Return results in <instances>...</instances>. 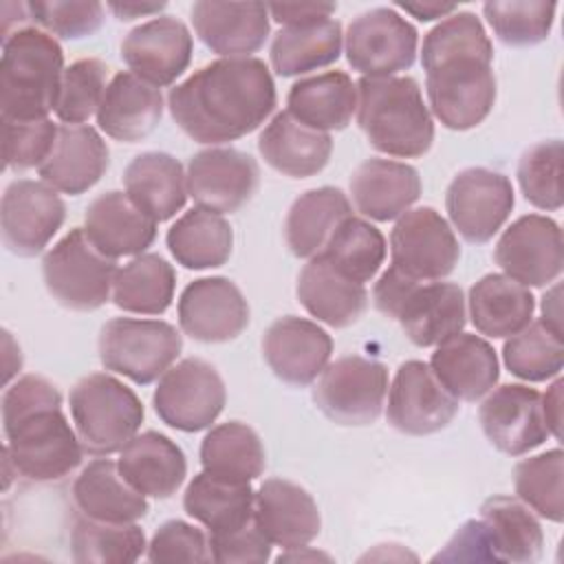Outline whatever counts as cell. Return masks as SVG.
I'll use <instances>...</instances> for the list:
<instances>
[{
	"label": "cell",
	"instance_id": "6da1fadb",
	"mask_svg": "<svg viewBox=\"0 0 564 564\" xmlns=\"http://www.w3.org/2000/svg\"><path fill=\"white\" fill-rule=\"evenodd\" d=\"M269 66L258 57H220L170 88L174 123L196 143L223 145L258 130L275 110Z\"/></svg>",
	"mask_w": 564,
	"mask_h": 564
},
{
	"label": "cell",
	"instance_id": "4dcf8cb0",
	"mask_svg": "<svg viewBox=\"0 0 564 564\" xmlns=\"http://www.w3.org/2000/svg\"><path fill=\"white\" fill-rule=\"evenodd\" d=\"M295 295L311 317L330 328L357 324L368 308L366 284L346 278L319 256L308 258L302 267Z\"/></svg>",
	"mask_w": 564,
	"mask_h": 564
},
{
	"label": "cell",
	"instance_id": "f1b7e54d",
	"mask_svg": "<svg viewBox=\"0 0 564 564\" xmlns=\"http://www.w3.org/2000/svg\"><path fill=\"white\" fill-rule=\"evenodd\" d=\"M97 126L106 137L137 143L150 137L163 117V95L130 70L110 77L97 110Z\"/></svg>",
	"mask_w": 564,
	"mask_h": 564
},
{
	"label": "cell",
	"instance_id": "7402d4cb",
	"mask_svg": "<svg viewBox=\"0 0 564 564\" xmlns=\"http://www.w3.org/2000/svg\"><path fill=\"white\" fill-rule=\"evenodd\" d=\"M260 346L269 370L293 388L311 386L333 355V337L317 322L297 315L271 322Z\"/></svg>",
	"mask_w": 564,
	"mask_h": 564
},
{
	"label": "cell",
	"instance_id": "ac0fdd59",
	"mask_svg": "<svg viewBox=\"0 0 564 564\" xmlns=\"http://www.w3.org/2000/svg\"><path fill=\"white\" fill-rule=\"evenodd\" d=\"M187 194L203 209L234 214L258 192L260 167L238 148H207L196 152L187 167Z\"/></svg>",
	"mask_w": 564,
	"mask_h": 564
},
{
	"label": "cell",
	"instance_id": "d590c367",
	"mask_svg": "<svg viewBox=\"0 0 564 564\" xmlns=\"http://www.w3.org/2000/svg\"><path fill=\"white\" fill-rule=\"evenodd\" d=\"M73 502L82 516L101 522H137L150 511L145 496L128 485L108 456L90 460L79 471L73 482Z\"/></svg>",
	"mask_w": 564,
	"mask_h": 564
},
{
	"label": "cell",
	"instance_id": "c3c4849f",
	"mask_svg": "<svg viewBox=\"0 0 564 564\" xmlns=\"http://www.w3.org/2000/svg\"><path fill=\"white\" fill-rule=\"evenodd\" d=\"M555 2L522 0V2H485L482 15L498 42L511 48H527L544 42L555 22Z\"/></svg>",
	"mask_w": 564,
	"mask_h": 564
},
{
	"label": "cell",
	"instance_id": "9c48e42d",
	"mask_svg": "<svg viewBox=\"0 0 564 564\" xmlns=\"http://www.w3.org/2000/svg\"><path fill=\"white\" fill-rule=\"evenodd\" d=\"M97 350L106 370L150 386L178 359L183 335L163 319L112 317L99 330Z\"/></svg>",
	"mask_w": 564,
	"mask_h": 564
},
{
	"label": "cell",
	"instance_id": "94428289",
	"mask_svg": "<svg viewBox=\"0 0 564 564\" xmlns=\"http://www.w3.org/2000/svg\"><path fill=\"white\" fill-rule=\"evenodd\" d=\"M165 9V2H108V11L117 20L130 22L137 18H156Z\"/></svg>",
	"mask_w": 564,
	"mask_h": 564
},
{
	"label": "cell",
	"instance_id": "52a82bcc",
	"mask_svg": "<svg viewBox=\"0 0 564 564\" xmlns=\"http://www.w3.org/2000/svg\"><path fill=\"white\" fill-rule=\"evenodd\" d=\"M2 430L7 436L2 458L22 480L55 482L82 465V441L62 408H42Z\"/></svg>",
	"mask_w": 564,
	"mask_h": 564
},
{
	"label": "cell",
	"instance_id": "816d5d0a",
	"mask_svg": "<svg viewBox=\"0 0 564 564\" xmlns=\"http://www.w3.org/2000/svg\"><path fill=\"white\" fill-rule=\"evenodd\" d=\"M26 7L31 22L55 40L90 37L101 29L106 15L104 4L95 0H35Z\"/></svg>",
	"mask_w": 564,
	"mask_h": 564
},
{
	"label": "cell",
	"instance_id": "5bb4252c",
	"mask_svg": "<svg viewBox=\"0 0 564 564\" xmlns=\"http://www.w3.org/2000/svg\"><path fill=\"white\" fill-rule=\"evenodd\" d=\"M516 205L511 181L489 167H465L447 185L445 209L452 227L471 245L489 242Z\"/></svg>",
	"mask_w": 564,
	"mask_h": 564
},
{
	"label": "cell",
	"instance_id": "277c9868",
	"mask_svg": "<svg viewBox=\"0 0 564 564\" xmlns=\"http://www.w3.org/2000/svg\"><path fill=\"white\" fill-rule=\"evenodd\" d=\"M64 75L59 42L37 26H24L2 42L0 110L2 119L37 121L55 112Z\"/></svg>",
	"mask_w": 564,
	"mask_h": 564
},
{
	"label": "cell",
	"instance_id": "be15d7a7",
	"mask_svg": "<svg viewBox=\"0 0 564 564\" xmlns=\"http://www.w3.org/2000/svg\"><path fill=\"white\" fill-rule=\"evenodd\" d=\"M397 9L414 15L421 22H430L436 18H447L458 11L454 4H436V2H397Z\"/></svg>",
	"mask_w": 564,
	"mask_h": 564
},
{
	"label": "cell",
	"instance_id": "f907efd6",
	"mask_svg": "<svg viewBox=\"0 0 564 564\" xmlns=\"http://www.w3.org/2000/svg\"><path fill=\"white\" fill-rule=\"evenodd\" d=\"M108 64L97 57H82L64 68L55 115L66 126H86L97 115L108 86Z\"/></svg>",
	"mask_w": 564,
	"mask_h": 564
},
{
	"label": "cell",
	"instance_id": "3957f363",
	"mask_svg": "<svg viewBox=\"0 0 564 564\" xmlns=\"http://www.w3.org/2000/svg\"><path fill=\"white\" fill-rule=\"evenodd\" d=\"M357 126L370 148L394 159H419L434 141V117L414 77H361Z\"/></svg>",
	"mask_w": 564,
	"mask_h": 564
},
{
	"label": "cell",
	"instance_id": "d4e9b609",
	"mask_svg": "<svg viewBox=\"0 0 564 564\" xmlns=\"http://www.w3.org/2000/svg\"><path fill=\"white\" fill-rule=\"evenodd\" d=\"M108 167L110 150L93 126L62 123L55 145L37 167V174L55 192L79 196L95 187Z\"/></svg>",
	"mask_w": 564,
	"mask_h": 564
},
{
	"label": "cell",
	"instance_id": "bcb514c9",
	"mask_svg": "<svg viewBox=\"0 0 564 564\" xmlns=\"http://www.w3.org/2000/svg\"><path fill=\"white\" fill-rule=\"evenodd\" d=\"M564 454L560 447L522 458L513 467V489L540 518L560 524L564 520Z\"/></svg>",
	"mask_w": 564,
	"mask_h": 564
},
{
	"label": "cell",
	"instance_id": "d6986e66",
	"mask_svg": "<svg viewBox=\"0 0 564 564\" xmlns=\"http://www.w3.org/2000/svg\"><path fill=\"white\" fill-rule=\"evenodd\" d=\"M181 330L203 344H227L245 333L251 319L242 291L223 275L189 282L178 297Z\"/></svg>",
	"mask_w": 564,
	"mask_h": 564
},
{
	"label": "cell",
	"instance_id": "e7e4bbea",
	"mask_svg": "<svg viewBox=\"0 0 564 564\" xmlns=\"http://www.w3.org/2000/svg\"><path fill=\"white\" fill-rule=\"evenodd\" d=\"M2 346H4V386H9L13 375L22 370V350L13 341L9 330H2Z\"/></svg>",
	"mask_w": 564,
	"mask_h": 564
},
{
	"label": "cell",
	"instance_id": "db71d44e",
	"mask_svg": "<svg viewBox=\"0 0 564 564\" xmlns=\"http://www.w3.org/2000/svg\"><path fill=\"white\" fill-rule=\"evenodd\" d=\"M148 562H212L209 538L194 524L183 520L163 522L145 551Z\"/></svg>",
	"mask_w": 564,
	"mask_h": 564
},
{
	"label": "cell",
	"instance_id": "83f0119b",
	"mask_svg": "<svg viewBox=\"0 0 564 564\" xmlns=\"http://www.w3.org/2000/svg\"><path fill=\"white\" fill-rule=\"evenodd\" d=\"M441 386L458 401H478L500 379L494 346L476 333H456L436 346L427 364Z\"/></svg>",
	"mask_w": 564,
	"mask_h": 564
},
{
	"label": "cell",
	"instance_id": "6125c7cd",
	"mask_svg": "<svg viewBox=\"0 0 564 564\" xmlns=\"http://www.w3.org/2000/svg\"><path fill=\"white\" fill-rule=\"evenodd\" d=\"M540 311H542L540 322L546 328H551L553 333L562 335V300H560V284L557 282H553V286L544 293Z\"/></svg>",
	"mask_w": 564,
	"mask_h": 564
},
{
	"label": "cell",
	"instance_id": "44dd1931",
	"mask_svg": "<svg viewBox=\"0 0 564 564\" xmlns=\"http://www.w3.org/2000/svg\"><path fill=\"white\" fill-rule=\"evenodd\" d=\"M192 53V33L174 15L141 22L121 42V59L128 70L159 90L172 86L187 70Z\"/></svg>",
	"mask_w": 564,
	"mask_h": 564
},
{
	"label": "cell",
	"instance_id": "484cf974",
	"mask_svg": "<svg viewBox=\"0 0 564 564\" xmlns=\"http://www.w3.org/2000/svg\"><path fill=\"white\" fill-rule=\"evenodd\" d=\"M348 187L355 209L377 223L403 216L423 189L419 170L394 159H366L350 174Z\"/></svg>",
	"mask_w": 564,
	"mask_h": 564
},
{
	"label": "cell",
	"instance_id": "4fadbf2b",
	"mask_svg": "<svg viewBox=\"0 0 564 564\" xmlns=\"http://www.w3.org/2000/svg\"><path fill=\"white\" fill-rule=\"evenodd\" d=\"M390 258L401 273L421 282H436L456 269L460 245L452 225L425 205L397 218L390 231Z\"/></svg>",
	"mask_w": 564,
	"mask_h": 564
},
{
	"label": "cell",
	"instance_id": "ffe728a7",
	"mask_svg": "<svg viewBox=\"0 0 564 564\" xmlns=\"http://www.w3.org/2000/svg\"><path fill=\"white\" fill-rule=\"evenodd\" d=\"M478 423L487 441L507 456H524L549 438L542 394L524 383H502L485 394Z\"/></svg>",
	"mask_w": 564,
	"mask_h": 564
},
{
	"label": "cell",
	"instance_id": "7c38bea8",
	"mask_svg": "<svg viewBox=\"0 0 564 564\" xmlns=\"http://www.w3.org/2000/svg\"><path fill=\"white\" fill-rule=\"evenodd\" d=\"M419 48V33L392 7H375L346 29L344 53L352 70L361 77H392L412 68Z\"/></svg>",
	"mask_w": 564,
	"mask_h": 564
},
{
	"label": "cell",
	"instance_id": "681fc988",
	"mask_svg": "<svg viewBox=\"0 0 564 564\" xmlns=\"http://www.w3.org/2000/svg\"><path fill=\"white\" fill-rule=\"evenodd\" d=\"M562 159L564 145L560 139L538 141L522 152L516 176L524 198L533 207L557 212L564 205Z\"/></svg>",
	"mask_w": 564,
	"mask_h": 564
},
{
	"label": "cell",
	"instance_id": "9a60e30c",
	"mask_svg": "<svg viewBox=\"0 0 564 564\" xmlns=\"http://www.w3.org/2000/svg\"><path fill=\"white\" fill-rule=\"evenodd\" d=\"M66 218V205L51 185L33 178H15L0 200V231L7 251L18 258L42 253Z\"/></svg>",
	"mask_w": 564,
	"mask_h": 564
},
{
	"label": "cell",
	"instance_id": "8992f818",
	"mask_svg": "<svg viewBox=\"0 0 564 564\" xmlns=\"http://www.w3.org/2000/svg\"><path fill=\"white\" fill-rule=\"evenodd\" d=\"M70 419L90 456H110L139 434L145 410L123 381L108 372L82 377L68 394Z\"/></svg>",
	"mask_w": 564,
	"mask_h": 564
},
{
	"label": "cell",
	"instance_id": "8fae6325",
	"mask_svg": "<svg viewBox=\"0 0 564 564\" xmlns=\"http://www.w3.org/2000/svg\"><path fill=\"white\" fill-rule=\"evenodd\" d=\"M225 401L227 390L223 377L200 357H187L167 368L152 394L156 416L167 427L187 434L212 427Z\"/></svg>",
	"mask_w": 564,
	"mask_h": 564
},
{
	"label": "cell",
	"instance_id": "6f0895ef",
	"mask_svg": "<svg viewBox=\"0 0 564 564\" xmlns=\"http://www.w3.org/2000/svg\"><path fill=\"white\" fill-rule=\"evenodd\" d=\"M432 562H498L491 533L485 520H467L449 538L443 551Z\"/></svg>",
	"mask_w": 564,
	"mask_h": 564
},
{
	"label": "cell",
	"instance_id": "9f6ffc18",
	"mask_svg": "<svg viewBox=\"0 0 564 564\" xmlns=\"http://www.w3.org/2000/svg\"><path fill=\"white\" fill-rule=\"evenodd\" d=\"M273 544L258 529L256 520L231 533L209 535L212 560L220 564L231 562H269Z\"/></svg>",
	"mask_w": 564,
	"mask_h": 564
},
{
	"label": "cell",
	"instance_id": "ab89813d",
	"mask_svg": "<svg viewBox=\"0 0 564 564\" xmlns=\"http://www.w3.org/2000/svg\"><path fill=\"white\" fill-rule=\"evenodd\" d=\"M341 48V24L339 20L328 18L302 26H282L271 40L269 59L280 77H297L335 64Z\"/></svg>",
	"mask_w": 564,
	"mask_h": 564
},
{
	"label": "cell",
	"instance_id": "cb8c5ba5",
	"mask_svg": "<svg viewBox=\"0 0 564 564\" xmlns=\"http://www.w3.org/2000/svg\"><path fill=\"white\" fill-rule=\"evenodd\" d=\"M253 520L264 538L280 549L306 546L322 529V516L313 496L284 478H267L256 489Z\"/></svg>",
	"mask_w": 564,
	"mask_h": 564
},
{
	"label": "cell",
	"instance_id": "f546056e",
	"mask_svg": "<svg viewBox=\"0 0 564 564\" xmlns=\"http://www.w3.org/2000/svg\"><path fill=\"white\" fill-rule=\"evenodd\" d=\"M117 467L132 489L145 498H172L187 476L183 449L165 434L145 430L119 452Z\"/></svg>",
	"mask_w": 564,
	"mask_h": 564
},
{
	"label": "cell",
	"instance_id": "7bdbcfd3",
	"mask_svg": "<svg viewBox=\"0 0 564 564\" xmlns=\"http://www.w3.org/2000/svg\"><path fill=\"white\" fill-rule=\"evenodd\" d=\"M480 518L491 533L498 562L531 564L540 560L544 533L540 520L522 500L491 496L480 505Z\"/></svg>",
	"mask_w": 564,
	"mask_h": 564
},
{
	"label": "cell",
	"instance_id": "8d00e7d4",
	"mask_svg": "<svg viewBox=\"0 0 564 564\" xmlns=\"http://www.w3.org/2000/svg\"><path fill=\"white\" fill-rule=\"evenodd\" d=\"M183 509L209 535L231 533L253 520L256 489L251 482H231L200 471L185 487Z\"/></svg>",
	"mask_w": 564,
	"mask_h": 564
},
{
	"label": "cell",
	"instance_id": "f35d334b",
	"mask_svg": "<svg viewBox=\"0 0 564 564\" xmlns=\"http://www.w3.org/2000/svg\"><path fill=\"white\" fill-rule=\"evenodd\" d=\"M165 245L185 269H218L231 258L234 229L223 214L192 207L167 229Z\"/></svg>",
	"mask_w": 564,
	"mask_h": 564
},
{
	"label": "cell",
	"instance_id": "836d02e7",
	"mask_svg": "<svg viewBox=\"0 0 564 564\" xmlns=\"http://www.w3.org/2000/svg\"><path fill=\"white\" fill-rule=\"evenodd\" d=\"M286 112L326 134L344 130L357 112V84L344 70L302 77L289 88Z\"/></svg>",
	"mask_w": 564,
	"mask_h": 564
},
{
	"label": "cell",
	"instance_id": "30bf717a",
	"mask_svg": "<svg viewBox=\"0 0 564 564\" xmlns=\"http://www.w3.org/2000/svg\"><path fill=\"white\" fill-rule=\"evenodd\" d=\"M388 368L361 355L328 361L313 388L317 410L337 425H372L386 405Z\"/></svg>",
	"mask_w": 564,
	"mask_h": 564
},
{
	"label": "cell",
	"instance_id": "d6a6232c",
	"mask_svg": "<svg viewBox=\"0 0 564 564\" xmlns=\"http://www.w3.org/2000/svg\"><path fill=\"white\" fill-rule=\"evenodd\" d=\"M123 192L154 223L174 218L187 200V176L167 152H141L123 170Z\"/></svg>",
	"mask_w": 564,
	"mask_h": 564
},
{
	"label": "cell",
	"instance_id": "60d3db41",
	"mask_svg": "<svg viewBox=\"0 0 564 564\" xmlns=\"http://www.w3.org/2000/svg\"><path fill=\"white\" fill-rule=\"evenodd\" d=\"M203 471L231 480L253 482L267 467L264 445L258 432L242 421L214 425L200 443Z\"/></svg>",
	"mask_w": 564,
	"mask_h": 564
},
{
	"label": "cell",
	"instance_id": "e0dca14e",
	"mask_svg": "<svg viewBox=\"0 0 564 564\" xmlns=\"http://www.w3.org/2000/svg\"><path fill=\"white\" fill-rule=\"evenodd\" d=\"M460 401L454 399L432 368L421 359H408L397 368L388 386V423L408 436H427L445 430L458 414Z\"/></svg>",
	"mask_w": 564,
	"mask_h": 564
},
{
	"label": "cell",
	"instance_id": "f5cc1de1",
	"mask_svg": "<svg viewBox=\"0 0 564 564\" xmlns=\"http://www.w3.org/2000/svg\"><path fill=\"white\" fill-rule=\"evenodd\" d=\"M59 126L51 119L13 121L2 119V154L9 172H26L40 167L51 154Z\"/></svg>",
	"mask_w": 564,
	"mask_h": 564
},
{
	"label": "cell",
	"instance_id": "4316f807",
	"mask_svg": "<svg viewBox=\"0 0 564 564\" xmlns=\"http://www.w3.org/2000/svg\"><path fill=\"white\" fill-rule=\"evenodd\" d=\"M156 227L126 192H104L93 198L84 214V234L97 251L117 260L123 256H141L156 240Z\"/></svg>",
	"mask_w": 564,
	"mask_h": 564
},
{
	"label": "cell",
	"instance_id": "03108f58",
	"mask_svg": "<svg viewBox=\"0 0 564 564\" xmlns=\"http://www.w3.org/2000/svg\"><path fill=\"white\" fill-rule=\"evenodd\" d=\"M304 562V560H326L330 562V555L322 553V551H308V544L306 546H297V549H284V553H280L275 557V562Z\"/></svg>",
	"mask_w": 564,
	"mask_h": 564
},
{
	"label": "cell",
	"instance_id": "5b68a950",
	"mask_svg": "<svg viewBox=\"0 0 564 564\" xmlns=\"http://www.w3.org/2000/svg\"><path fill=\"white\" fill-rule=\"evenodd\" d=\"M372 304L383 317L397 319L419 348L438 346L467 324V300L458 284L421 282L392 264L375 282Z\"/></svg>",
	"mask_w": 564,
	"mask_h": 564
},
{
	"label": "cell",
	"instance_id": "ba28073f",
	"mask_svg": "<svg viewBox=\"0 0 564 564\" xmlns=\"http://www.w3.org/2000/svg\"><path fill=\"white\" fill-rule=\"evenodd\" d=\"M117 260L93 247L84 227L70 229L42 258V278L51 297L64 308L88 313L112 300Z\"/></svg>",
	"mask_w": 564,
	"mask_h": 564
},
{
	"label": "cell",
	"instance_id": "91938a15",
	"mask_svg": "<svg viewBox=\"0 0 564 564\" xmlns=\"http://www.w3.org/2000/svg\"><path fill=\"white\" fill-rule=\"evenodd\" d=\"M562 386L564 381L555 379L546 390V394H542V414H544L549 434H553L555 438L562 436Z\"/></svg>",
	"mask_w": 564,
	"mask_h": 564
},
{
	"label": "cell",
	"instance_id": "1f68e13d",
	"mask_svg": "<svg viewBox=\"0 0 564 564\" xmlns=\"http://www.w3.org/2000/svg\"><path fill=\"white\" fill-rule=\"evenodd\" d=\"M258 152L278 174L289 178H308L328 165L333 139L326 132L300 123L282 110L260 132Z\"/></svg>",
	"mask_w": 564,
	"mask_h": 564
},
{
	"label": "cell",
	"instance_id": "f6af8a7d",
	"mask_svg": "<svg viewBox=\"0 0 564 564\" xmlns=\"http://www.w3.org/2000/svg\"><path fill=\"white\" fill-rule=\"evenodd\" d=\"M148 551L137 522H101L77 516L70 529V553L79 564H130Z\"/></svg>",
	"mask_w": 564,
	"mask_h": 564
},
{
	"label": "cell",
	"instance_id": "680465c9",
	"mask_svg": "<svg viewBox=\"0 0 564 564\" xmlns=\"http://www.w3.org/2000/svg\"><path fill=\"white\" fill-rule=\"evenodd\" d=\"M269 18H273L282 26H302L333 18L337 4H322V2H275L267 4Z\"/></svg>",
	"mask_w": 564,
	"mask_h": 564
},
{
	"label": "cell",
	"instance_id": "7dc6e473",
	"mask_svg": "<svg viewBox=\"0 0 564 564\" xmlns=\"http://www.w3.org/2000/svg\"><path fill=\"white\" fill-rule=\"evenodd\" d=\"M502 361L507 370L522 381H549L557 377L564 366L562 335L546 328L540 319H531L522 330L507 337Z\"/></svg>",
	"mask_w": 564,
	"mask_h": 564
},
{
	"label": "cell",
	"instance_id": "2e32d148",
	"mask_svg": "<svg viewBox=\"0 0 564 564\" xmlns=\"http://www.w3.org/2000/svg\"><path fill=\"white\" fill-rule=\"evenodd\" d=\"M494 260L507 278L524 286H549L564 269L562 229L549 216L524 214L500 234Z\"/></svg>",
	"mask_w": 564,
	"mask_h": 564
},
{
	"label": "cell",
	"instance_id": "e575fe53",
	"mask_svg": "<svg viewBox=\"0 0 564 564\" xmlns=\"http://www.w3.org/2000/svg\"><path fill=\"white\" fill-rule=\"evenodd\" d=\"M535 311V297L529 286L505 273H487L471 284L467 295V317L474 328L494 339H507L522 330Z\"/></svg>",
	"mask_w": 564,
	"mask_h": 564
},
{
	"label": "cell",
	"instance_id": "7a4b0ae2",
	"mask_svg": "<svg viewBox=\"0 0 564 564\" xmlns=\"http://www.w3.org/2000/svg\"><path fill=\"white\" fill-rule=\"evenodd\" d=\"M427 108L447 130L480 126L496 104L494 44L476 13L454 11L421 46Z\"/></svg>",
	"mask_w": 564,
	"mask_h": 564
},
{
	"label": "cell",
	"instance_id": "603a6c76",
	"mask_svg": "<svg viewBox=\"0 0 564 564\" xmlns=\"http://www.w3.org/2000/svg\"><path fill=\"white\" fill-rule=\"evenodd\" d=\"M198 40L220 57H251L271 31L269 9L262 2L198 0L189 9Z\"/></svg>",
	"mask_w": 564,
	"mask_h": 564
},
{
	"label": "cell",
	"instance_id": "b9f144b4",
	"mask_svg": "<svg viewBox=\"0 0 564 564\" xmlns=\"http://www.w3.org/2000/svg\"><path fill=\"white\" fill-rule=\"evenodd\" d=\"M176 289L174 267L159 253H141L117 269L112 304L123 313L163 315Z\"/></svg>",
	"mask_w": 564,
	"mask_h": 564
},
{
	"label": "cell",
	"instance_id": "11a10c76",
	"mask_svg": "<svg viewBox=\"0 0 564 564\" xmlns=\"http://www.w3.org/2000/svg\"><path fill=\"white\" fill-rule=\"evenodd\" d=\"M42 408H62V394L55 383L42 375H24L2 392V425H9Z\"/></svg>",
	"mask_w": 564,
	"mask_h": 564
},
{
	"label": "cell",
	"instance_id": "ee69618b",
	"mask_svg": "<svg viewBox=\"0 0 564 564\" xmlns=\"http://www.w3.org/2000/svg\"><path fill=\"white\" fill-rule=\"evenodd\" d=\"M386 253L383 234L370 220L348 216L335 227L317 256L346 278L366 284L379 273Z\"/></svg>",
	"mask_w": 564,
	"mask_h": 564
},
{
	"label": "cell",
	"instance_id": "74e56055",
	"mask_svg": "<svg viewBox=\"0 0 564 564\" xmlns=\"http://www.w3.org/2000/svg\"><path fill=\"white\" fill-rule=\"evenodd\" d=\"M352 216L348 196L339 187H315L300 194L284 218V242L295 258H313L322 251L335 227Z\"/></svg>",
	"mask_w": 564,
	"mask_h": 564
}]
</instances>
